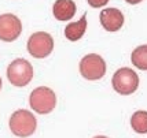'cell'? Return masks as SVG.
<instances>
[{"label": "cell", "instance_id": "8992f818", "mask_svg": "<svg viewBox=\"0 0 147 138\" xmlns=\"http://www.w3.org/2000/svg\"><path fill=\"white\" fill-rule=\"evenodd\" d=\"M28 52L36 59H44L54 49V38L45 31H36L28 40Z\"/></svg>", "mask_w": 147, "mask_h": 138}, {"label": "cell", "instance_id": "30bf717a", "mask_svg": "<svg viewBox=\"0 0 147 138\" xmlns=\"http://www.w3.org/2000/svg\"><path fill=\"white\" fill-rule=\"evenodd\" d=\"M87 30V14H84L77 22H71L65 27V36L70 41H77L84 36Z\"/></svg>", "mask_w": 147, "mask_h": 138}, {"label": "cell", "instance_id": "9c48e42d", "mask_svg": "<svg viewBox=\"0 0 147 138\" xmlns=\"http://www.w3.org/2000/svg\"><path fill=\"white\" fill-rule=\"evenodd\" d=\"M52 14L58 21H70L76 14V3L73 0H57L52 6Z\"/></svg>", "mask_w": 147, "mask_h": 138}, {"label": "cell", "instance_id": "8fae6325", "mask_svg": "<svg viewBox=\"0 0 147 138\" xmlns=\"http://www.w3.org/2000/svg\"><path fill=\"white\" fill-rule=\"evenodd\" d=\"M132 130L138 134H146L147 133V111H136L131 118Z\"/></svg>", "mask_w": 147, "mask_h": 138}, {"label": "cell", "instance_id": "2e32d148", "mask_svg": "<svg viewBox=\"0 0 147 138\" xmlns=\"http://www.w3.org/2000/svg\"><path fill=\"white\" fill-rule=\"evenodd\" d=\"M1 85H3V81H1V77H0V90H1Z\"/></svg>", "mask_w": 147, "mask_h": 138}, {"label": "cell", "instance_id": "4fadbf2b", "mask_svg": "<svg viewBox=\"0 0 147 138\" xmlns=\"http://www.w3.org/2000/svg\"><path fill=\"white\" fill-rule=\"evenodd\" d=\"M88 1V4L91 7H94V8H99V7H103L106 6L107 3H109V0H87Z\"/></svg>", "mask_w": 147, "mask_h": 138}, {"label": "cell", "instance_id": "7a4b0ae2", "mask_svg": "<svg viewBox=\"0 0 147 138\" xmlns=\"http://www.w3.org/2000/svg\"><path fill=\"white\" fill-rule=\"evenodd\" d=\"M29 105L38 115H47L52 112L57 105V96L52 89L38 86L29 96Z\"/></svg>", "mask_w": 147, "mask_h": 138}, {"label": "cell", "instance_id": "5bb4252c", "mask_svg": "<svg viewBox=\"0 0 147 138\" xmlns=\"http://www.w3.org/2000/svg\"><path fill=\"white\" fill-rule=\"evenodd\" d=\"M127 3H129V4H138V3H140L142 0H125Z\"/></svg>", "mask_w": 147, "mask_h": 138}, {"label": "cell", "instance_id": "277c9868", "mask_svg": "<svg viewBox=\"0 0 147 138\" xmlns=\"http://www.w3.org/2000/svg\"><path fill=\"white\" fill-rule=\"evenodd\" d=\"M111 85L117 93L122 96H129L136 92V89L139 86V77L132 69L122 67L114 73V75L111 78Z\"/></svg>", "mask_w": 147, "mask_h": 138}, {"label": "cell", "instance_id": "6da1fadb", "mask_svg": "<svg viewBox=\"0 0 147 138\" xmlns=\"http://www.w3.org/2000/svg\"><path fill=\"white\" fill-rule=\"evenodd\" d=\"M8 127L14 135L19 138L30 137L37 129V119L30 111L18 109L11 115L8 120Z\"/></svg>", "mask_w": 147, "mask_h": 138}, {"label": "cell", "instance_id": "5b68a950", "mask_svg": "<svg viewBox=\"0 0 147 138\" xmlns=\"http://www.w3.org/2000/svg\"><path fill=\"white\" fill-rule=\"evenodd\" d=\"M80 74L88 81H98L106 74V63L98 53H90L80 62Z\"/></svg>", "mask_w": 147, "mask_h": 138}, {"label": "cell", "instance_id": "52a82bcc", "mask_svg": "<svg viewBox=\"0 0 147 138\" xmlns=\"http://www.w3.org/2000/svg\"><path fill=\"white\" fill-rule=\"evenodd\" d=\"M22 23L17 15L3 14L0 15V40L4 43L15 41L21 36Z\"/></svg>", "mask_w": 147, "mask_h": 138}, {"label": "cell", "instance_id": "3957f363", "mask_svg": "<svg viewBox=\"0 0 147 138\" xmlns=\"http://www.w3.org/2000/svg\"><path fill=\"white\" fill-rule=\"evenodd\" d=\"M33 78V66L26 59H15L7 67V79L13 86L24 88Z\"/></svg>", "mask_w": 147, "mask_h": 138}, {"label": "cell", "instance_id": "ba28073f", "mask_svg": "<svg viewBox=\"0 0 147 138\" xmlns=\"http://www.w3.org/2000/svg\"><path fill=\"white\" fill-rule=\"evenodd\" d=\"M100 23L107 31L120 30L124 25V15L117 8H106L100 13Z\"/></svg>", "mask_w": 147, "mask_h": 138}, {"label": "cell", "instance_id": "9a60e30c", "mask_svg": "<svg viewBox=\"0 0 147 138\" xmlns=\"http://www.w3.org/2000/svg\"><path fill=\"white\" fill-rule=\"evenodd\" d=\"M94 138H107V137H105V135H96V137H94Z\"/></svg>", "mask_w": 147, "mask_h": 138}, {"label": "cell", "instance_id": "7c38bea8", "mask_svg": "<svg viewBox=\"0 0 147 138\" xmlns=\"http://www.w3.org/2000/svg\"><path fill=\"white\" fill-rule=\"evenodd\" d=\"M131 62L136 69L147 70V45H140L132 52Z\"/></svg>", "mask_w": 147, "mask_h": 138}]
</instances>
